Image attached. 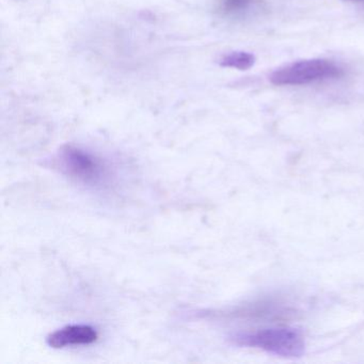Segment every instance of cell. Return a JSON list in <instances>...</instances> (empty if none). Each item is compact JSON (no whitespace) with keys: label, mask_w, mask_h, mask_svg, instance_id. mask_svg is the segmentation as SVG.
<instances>
[{"label":"cell","mask_w":364,"mask_h":364,"mask_svg":"<svg viewBox=\"0 0 364 364\" xmlns=\"http://www.w3.org/2000/svg\"><path fill=\"white\" fill-rule=\"evenodd\" d=\"M238 346L259 348L283 358H299L304 353L306 343L299 330L294 328H268L255 332H242L232 338Z\"/></svg>","instance_id":"1"},{"label":"cell","mask_w":364,"mask_h":364,"mask_svg":"<svg viewBox=\"0 0 364 364\" xmlns=\"http://www.w3.org/2000/svg\"><path fill=\"white\" fill-rule=\"evenodd\" d=\"M57 167L65 176L80 184L97 186L105 183L108 176L105 164L88 151L74 146L61 149Z\"/></svg>","instance_id":"2"},{"label":"cell","mask_w":364,"mask_h":364,"mask_svg":"<svg viewBox=\"0 0 364 364\" xmlns=\"http://www.w3.org/2000/svg\"><path fill=\"white\" fill-rule=\"evenodd\" d=\"M343 70L327 59H309L285 65L274 71L270 82L276 86H302L341 77Z\"/></svg>","instance_id":"3"},{"label":"cell","mask_w":364,"mask_h":364,"mask_svg":"<svg viewBox=\"0 0 364 364\" xmlns=\"http://www.w3.org/2000/svg\"><path fill=\"white\" fill-rule=\"evenodd\" d=\"M99 338L95 328L89 325H69L50 333L46 338L48 346L55 349H63L65 347L89 345Z\"/></svg>","instance_id":"4"},{"label":"cell","mask_w":364,"mask_h":364,"mask_svg":"<svg viewBox=\"0 0 364 364\" xmlns=\"http://www.w3.org/2000/svg\"><path fill=\"white\" fill-rule=\"evenodd\" d=\"M259 3H261V0H218L217 11L223 16L237 18V16L248 14Z\"/></svg>","instance_id":"5"},{"label":"cell","mask_w":364,"mask_h":364,"mask_svg":"<svg viewBox=\"0 0 364 364\" xmlns=\"http://www.w3.org/2000/svg\"><path fill=\"white\" fill-rule=\"evenodd\" d=\"M255 55L247 52H233L225 55L219 61V65L223 68L247 71L255 65Z\"/></svg>","instance_id":"6"},{"label":"cell","mask_w":364,"mask_h":364,"mask_svg":"<svg viewBox=\"0 0 364 364\" xmlns=\"http://www.w3.org/2000/svg\"><path fill=\"white\" fill-rule=\"evenodd\" d=\"M346 1H364V0H346Z\"/></svg>","instance_id":"7"}]
</instances>
